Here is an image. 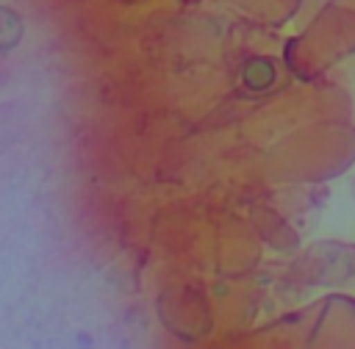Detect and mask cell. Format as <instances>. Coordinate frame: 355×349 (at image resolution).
Listing matches in <instances>:
<instances>
[{
	"instance_id": "cell-1",
	"label": "cell",
	"mask_w": 355,
	"mask_h": 349,
	"mask_svg": "<svg viewBox=\"0 0 355 349\" xmlns=\"http://www.w3.org/2000/svg\"><path fill=\"white\" fill-rule=\"evenodd\" d=\"M275 75H277V66L275 61L269 58H250L241 69V80L252 89V91H263L275 83Z\"/></svg>"
},
{
	"instance_id": "cell-2",
	"label": "cell",
	"mask_w": 355,
	"mask_h": 349,
	"mask_svg": "<svg viewBox=\"0 0 355 349\" xmlns=\"http://www.w3.org/2000/svg\"><path fill=\"white\" fill-rule=\"evenodd\" d=\"M22 39V19L17 11L0 6V53L11 50L17 42Z\"/></svg>"
}]
</instances>
